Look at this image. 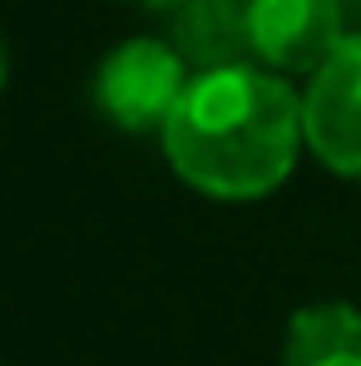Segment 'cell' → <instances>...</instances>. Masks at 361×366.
<instances>
[{
	"instance_id": "obj_1",
	"label": "cell",
	"mask_w": 361,
	"mask_h": 366,
	"mask_svg": "<svg viewBox=\"0 0 361 366\" xmlns=\"http://www.w3.org/2000/svg\"><path fill=\"white\" fill-rule=\"evenodd\" d=\"M164 134V154L188 188L252 203L292 174L302 144V99L257 64L193 69Z\"/></svg>"
},
{
	"instance_id": "obj_8",
	"label": "cell",
	"mask_w": 361,
	"mask_h": 366,
	"mask_svg": "<svg viewBox=\"0 0 361 366\" xmlns=\"http://www.w3.org/2000/svg\"><path fill=\"white\" fill-rule=\"evenodd\" d=\"M5 79H10V50H5V40H0V89H5Z\"/></svg>"
},
{
	"instance_id": "obj_2",
	"label": "cell",
	"mask_w": 361,
	"mask_h": 366,
	"mask_svg": "<svg viewBox=\"0 0 361 366\" xmlns=\"http://www.w3.org/2000/svg\"><path fill=\"white\" fill-rule=\"evenodd\" d=\"M183 89H188V60L179 55V45H164L149 35L114 45L94 74V99L104 119L129 134L164 129Z\"/></svg>"
},
{
	"instance_id": "obj_7",
	"label": "cell",
	"mask_w": 361,
	"mask_h": 366,
	"mask_svg": "<svg viewBox=\"0 0 361 366\" xmlns=\"http://www.w3.org/2000/svg\"><path fill=\"white\" fill-rule=\"evenodd\" d=\"M129 5H139V10H174L179 0H129Z\"/></svg>"
},
{
	"instance_id": "obj_3",
	"label": "cell",
	"mask_w": 361,
	"mask_h": 366,
	"mask_svg": "<svg viewBox=\"0 0 361 366\" xmlns=\"http://www.w3.org/2000/svg\"><path fill=\"white\" fill-rule=\"evenodd\" d=\"M302 144L342 179H361V40H342V50L302 94Z\"/></svg>"
},
{
	"instance_id": "obj_9",
	"label": "cell",
	"mask_w": 361,
	"mask_h": 366,
	"mask_svg": "<svg viewBox=\"0 0 361 366\" xmlns=\"http://www.w3.org/2000/svg\"><path fill=\"white\" fill-rule=\"evenodd\" d=\"M342 5H361V0H342Z\"/></svg>"
},
{
	"instance_id": "obj_4",
	"label": "cell",
	"mask_w": 361,
	"mask_h": 366,
	"mask_svg": "<svg viewBox=\"0 0 361 366\" xmlns=\"http://www.w3.org/2000/svg\"><path fill=\"white\" fill-rule=\"evenodd\" d=\"M342 0H252V60L287 74H312L347 40Z\"/></svg>"
},
{
	"instance_id": "obj_6",
	"label": "cell",
	"mask_w": 361,
	"mask_h": 366,
	"mask_svg": "<svg viewBox=\"0 0 361 366\" xmlns=\"http://www.w3.org/2000/svg\"><path fill=\"white\" fill-rule=\"evenodd\" d=\"M287 366H361V312L347 302L302 307L287 322Z\"/></svg>"
},
{
	"instance_id": "obj_5",
	"label": "cell",
	"mask_w": 361,
	"mask_h": 366,
	"mask_svg": "<svg viewBox=\"0 0 361 366\" xmlns=\"http://www.w3.org/2000/svg\"><path fill=\"white\" fill-rule=\"evenodd\" d=\"M174 45L188 69H223L252 55V0H179Z\"/></svg>"
}]
</instances>
